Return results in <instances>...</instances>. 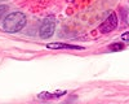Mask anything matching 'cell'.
Listing matches in <instances>:
<instances>
[{
  "label": "cell",
  "instance_id": "cell-1",
  "mask_svg": "<svg viewBox=\"0 0 129 104\" xmlns=\"http://www.w3.org/2000/svg\"><path fill=\"white\" fill-rule=\"evenodd\" d=\"M26 26V16L21 12H13L5 17L3 27L7 33H18Z\"/></svg>",
  "mask_w": 129,
  "mask_h": 104
},
{
  "label": "cell",
  "instance_id": "cell-4",
  "mask_svg": "<svg viewBox=\"0 0 129 104\" xmlns=\"http://www.w3.org/2000/svg\"><path fill=\"white\" fill-rule=\"evenodd\" d=\"M47 47L49 49H84L81 46H72L67 43H48Z\"/></svg>",
  "mask_w": 129,
  "mask_h": 104
},
{
  "label": "cell",
  "instance_id": "cell-7",
  "mask_svg": "<svg viewBox=\"0 0 129 104\" xmlns=\"http://www.w3.org/2000/svg\"><path fill=\"white\" fill-rule=\"evenodd\" d=\"M5 10H7V7L5 5H0V17L3 16V13H5Z\"/></svg>",
  "mask_w": 129,
  "mask_h": 104
},
{
  "label": "cell",
  "instance_id": "cell-2",
  "mask_svg": "<svg viewBox=\"0 0 129 104\" xmlns=\"http://www.w3.org/2000/svg\"><path fill=\"white\" fill-rule=\"evenodd\" d=\"M54 30H56V20L53 17H47V18H44V21L40 25L39 35L43 39H48L54 34Z\"/></svg>",
  "mask_w": 129,
  "mask_h": 104
},
{
  "label": "cell",
  "instance_id": "cell-3",
  "mask_svg": "<svg viewBox=\"0 0 129 104\" xmlns=\"http://www.w3.org/2000/svg\"><path fill=\"white\" fill-rule=\"evenodd\" d=\"M116 27H117V17H116L115 13H111L109 17L106 18V21H103V22L101 24L98 30L101 31L102 34H107V33L114 31Z\"/></svg>",
  "mask_w": 129,
  "mask_h": 104
},
{
  "label": "cell",
  "instance_id": "cell-6",
  "mask_svg": "<svg viewBox=\"0 0 129 104\" xmlns=\"http://www.w3.org/2000/svg\"><path fill=\"white\" fill-rule=\"evenodd\" d=\"M121 39H123L124 42H129V31H126V33H124V34L121 35Z\"/></svg>",
  "mask_w": 129,
  "mask_h": 104
},
{
  "label": "cell",
  "instance_id": "cell-5",
  "mask_svg": "<svg viewBox=\"0 0 129 104\" xmlns=\"http://www.w3.org/2000/svg\"><path fill=\"white\" fill-rule=\"evenodd\" d=\"M124 48V44H119V43H114V44H111L110 47H109V49L110 51H112V52H116V51H120V49H123Z\"/></svg>",
  "mask_w": 129,
  "mask_h": 104
}]
</instances>
